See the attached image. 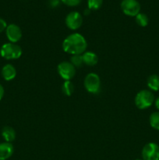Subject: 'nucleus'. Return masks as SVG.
<instances>
[{"label": "nucleus", "mask_w": 159, "mask_h": 160, "mask_svg": "<svg viewBox=\"0 0 159 160\" xmlns=\"http://www.w3.org/2000/svg\"><path fill=\"white\" fill-rule=\"evenodd\" d=\"M61 0H49V6L52 8H55L60 4Z\"/></svg>", "instance_id": "22"}, {"label": "nucleus", "mask_w": 159, "mask_h": 160, "mask_svg": "<svg viewBox=\"0 0 159 160\" xmlns=\"http://www.w3.org/2000/svg\"><path fill=\"white\" fill-rule=\"evenodd\" d=\"M103 0H87L88 9L90 10H98L101 7Z\"/></svg>", "instance_id": "19"}, {"label": "nucleus", "mask_w": 159, "mask_h": 160, "mask_svg": "<svg viewBox=\"0 0 159 160\" xmlns=\"http://www.w3.org/2000/svg\"><path fill=\"white\" fill-rule=\"evenodd\" d=\"M90 9H87V10H85V11H84V14H85V15H88V14L90 13Z\"/></svg>", "instance_id": "25"}, {"label": "nucleus", "mask_w": 159, "mask_h": 160, "mask_svg": "<svg viewBox=\"0 0 159 160\" xmlns=\"http://www.w3.org/2000/svg\"><path fill=\"white\" fill-rule=\"evenodd\" d=\"M87 43L85 38L79 33H73L65 38L62 42L64 52L70 55H81L85 52Z\"/></svg>", "instance_id": "1"}, {"label": "nucleus", "mask_w": 159, "mask_h": 160, "mask_svg": "<svg viewBox=\"0 0 159 160\" xmlns=\"http://www.w3.org/2000/svg\"><path fill=\"white\" fill-rule=\"evenodd\" d=\"M70 62L75 67H82L84 63L82 55H73L70 58Z\"/></svg>", "instance_id": "18"}, {"label": "nucleus", "mask_w": 159, "mask_h": 160, "mask_svg": "<svg viewBox=\"0 0 159 160\" xmlns=\"http://www.w3.org/2000/svg\"><path fill=\"white\" fill-rule=\"evenodd\" d=\"M120 6L123 13L129 17H136L140 12V4L137 0H123Z\"/></svg>", "instance_id": "5"}, {"label": "nucleus", "mask_w": 159, "mask_h": 160, "mask_svg": "<svg viewBox=\"0 0 159 160\" xmlns=\"http://www.w3.org/2000/svg\"><path fill=\"white\" fill-rule=\"evenodd\" d=\"M62 91L64 95L66 96H70L74 92V85L70 81H65L62 84Z\"/></svg>", "instance_id": "15"}, {"label": "nucleus", "mask_w": 159, "mask_h": 160, "mask_svg": "<svg viewBox=\"0 0 159 160\" xmlns=\"http://www.w3.org/2000/svg\"><path fill=\"white\" fill-rule=\"evenodd\" d=\"M61 2L68 6H76L81 2V0H61Z\"/></svg>", "instance_id": "20"}, {"label": "nucleus", "mask_w": 159, "mask_h": 160, "mask_svg": "<svg viewBox=\"0 0 159 160\" xmlns=\"http://www.w3.org/2000/svg\"><path fill=\"white\" fill-rule=\"evenodd\" d=\"M2 76L6 81H12L17 76V70L11 64H6L2 69Z\"/></svg>", "instance_id": "11"}, {"label": "nucleus", "mask_w": 159, "mask_h": 160, "mask_svg": "<svg viewBox=\"0 0 159 160\" xmlns=\"http://www.w3.org/2000/svg\"><path fill=\"white\" fill-rule=\"evenodd\" d=\"M58 73L65 81H70L76 73V68L70 62L63 61L58 65Z\"/></svg>", "instance_id": "6"}, {"label": "nucleus", "mask_w": 159, "mask_h": 160, "mask_svg": "<svg viewBox=\"0 0 159 160\" xmlns=\"http://www.w3.org/2000/svg\"><path fill=\"white\" fill-rule=\"evenodd\" d=\"M154 102V94L148 90H142L135 97V104L138 109H145L151 107Z\"/></svg>", "instance_id": "2"}, {"label": "nucleus", "mask_w": 159, "mask_h": 160, "mask_svg": "<svg viewBox=\"0 0 159 160\" xmlns=\"http://www.w3.org/2000/svg\"><path fill=\"white\" fill-rule=\"evenodd\" d=\"M4 88H3L2 85L0 84V100L3 98V95H4Z\"/></svg>", "instance_id": "23"}, {"label": "nucleus", "mask_w": 159, "mask_h": 160, "mask_svg": "<svg viewBox=\"0 0 159 160\" xmlns=\"http://www.w3.org/2000/svg\"><path fill=\"white\" fill-rule=\"evenodd\" d=\"M148 88L154 92L159 90V76L157 74H152L148 78L147 82Z\"/></svg>", "instance_id": "14"}, {"label": "nucleus", "mask_w": 159, "mask_h": 160, "mask_svg": "<svg viewBox=\"0 0 159 160\" xmlns=\"http://www.w3.org/2000/svg\"><path fill=\"white\" fill-rule=\"evenodd\" d=\"M2 136L6 142H12L16 138V131L11 127H5L2 131Z\"/></svg>", "instance_id": "13"}, {"label": "nucleus", "mask_w": 159, "mask_h": 160, "mask_svg": "<svg viewBox=\"0 0 159 160\" xmlns=\"http://www.w3.org/2000/svg\"><path fill=\"white\" fill-rule=\"evenodd\" d=\"M154 105H155V107L157 108V110H159V97L154 100Z\"/></svg>", "instance_id": "24"}, {"label": "nucleus", "mask_w": 159, "mask_h": 160, "mask_svg": "<svg viewBox=\"0 0 159 160\" xmlns=\"http://www.w3.org/2000/svg\"><path fill=\"white\" fill-rule=\"evenodd\" d=\"M136 22H137V24L140 27H146L147 26L148 23H149V19H148V17L145 13H142V12H140V13L137 14L136 16Z\"/></svg>", "instance_id": "17"}, {"label": "nucleus", "mask_w": 159, "mask_h": 160, "mask_svg": "<svg viewBox=\"0 0 159 160\" xmlns=\"http://www.w3.org/2000/svg\"><path fill=\"white\" fill-rule=\"evenodd\" d=\"M149 122L151 128L159 131V112H154L151 113L150 116Z\"/></svg>", "instance_id": "16"}, {"label": "nucleus", "mask_w": 159, "mask_h": 160, "mask_svg": "<svg viewBox=\"0 0 159 160\" xmlns=\"http://www.w3.org/2000/svg\"><path fill=\"white\" fill-rule=\"evenodd\" d=\"M136 160H141V159H136Z\"/></svg>", "instance_id": "26"}, {"label": "nucleus", "mask_w": 159, "mask_h": 160, "mask_svg": "<svg viewBox=\"0 0 159 160\" xmlns=\"http://www.w3.org/2000/svg\"><path fill=\"white\" fill-rule=\"evenodd\" d=\"M84 87L87 91L92 94H98L101 90V80L95 73H90L84 79Z\"/></svg>", "instance_id": "4"}, {"label": "nucleus", "mask_w": 159, "mask_h": 160, "mask_svg": "<svg viewBox=\"0 0 159 160\" xmlns=\"http://www.w3.org/2000/svg\"><path fill=\"white\" fill-rule=\"evenodd\" d=\"M13 146L9 142L0 143V160H6L12 156Z\"/></svg>", "instance_id": "10"}, {"label": "nucleus", "mask_w": 159, "mask_h": 160, "mask_svg": "<svg viewBox=\"0 0 159 160\" xmlns=\"http://www.w3.org/2000/svg\"><path fill=\"white\" fill-rule=\"evenodd\" d=\"M83 56V59H84V63L87 66H95L98 62V57L94 52H85Z\"/></svg>", "instance_id": "12"}, {"label": "nucleus", "mask_w": 159, "mask_h": 160, "mask_svg": "<svg viewBox=\"0 0 159 160\" xmlns=\"http://www.w3.org/2000/svg\"><path fill=\"white\" fill-rule=\"evenodd\" d=\"M143 160H159V146L154 142H150L142 149Z\"/></svg>", "instance_id": "7"}, {"label": "nucleus", "mask_w": 159, "mask_h": 160, "mask_svg": "<svg viewBox=\"0 0 159 160\" xmlns=\"http://www.w3.org/2000/svg\"><path fill=\"white\" fill-rule=\"evenodd\" d=\"M0 55L6 59H17L21 56L22 48L15 43H6L1 47Z\"/></svg>", "instance_id": "3"}, {"label": "nucleus", "mask_w": 159, "mask_h": 160, "mask_svg": "<svg viewBox=\"0 0 159 160\" xmlns=\"http://www.w3.org/2000/svg\"><path fill=\"white\" fill-rule=\"evenodd\" d=\"M65 21L67 28H70V30L75 31V30L79 29L82 25L83 17L80 12L73 11L66 16Z\"/></svg>", "instance_id": "8"}, {"label": "nucleus", "mask_w": 159, "mask_h": 160, "mask_svg": "<svg viewBox=\"0 0 159 160\" xmlns=\"http://www.w3.org/2000/svg\"><path fill=\"white\" fill-rule=\"evenodd\" d=\"M7 28V23H6V20H3L2 18H0V33L4 31Z\"/></svg>", "instance_id": "21"}, {"label": "nucleus", "mask_w": 159, "mask_h": 160, "mask_svg": "<svg viewBox=\"0 0 159 160\" xmlns=\"http://www.w3.org/2000/svg\"><path fill=\"white\" fill-rule=\"evenodd\" d=\"M6 37L11 43H17L21 39L22 31L19 26L14 23L8 25L6 29Z\"/></svg>", "instance_id": "9"}]
</instances>
